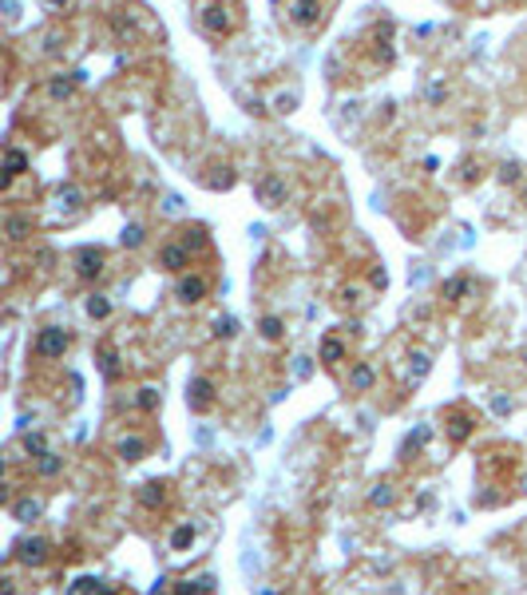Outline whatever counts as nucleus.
I'll list each match as a JSON object with an SVG mask.
<instances>
[{"mask_svg":"<svg viewBox=\"0 0 527 595\" xmlns=\"http://www.w3.org/2000/svg\"><path fill=\"white\" fill-rule=\"evenodd\" d=\"M76 274H80V278H100V274H104V254L83 247V251L76 254Z\"/></svg>","mask_w":527,"mask_h":595,"instance_id":"obj_7","label":"nucleus"},{"mask_svg":"<svg viewBox=\"0 0 527 595\" xmlns=\"http://www.w3.org/2000/svg\"><path fill=\"white\" fill-rule=\"evenodd\" d=\"M186 262H191L186 247H163V251H159V266H163V271H183Z\"/></svg>","mask_w":527,"mask_h":595,"instance_id":"obj_9","label":"nucleus"},{"mask_svg":"<svg viewBox=\"0 0 527 595\" xmlns=\"http://www.w3.org/2000/svg\"><path fill=\"white\" fill-rule=\"evenodd\" d=\"M191 543H195V524H179L171 533V552H186Z\"/></svg>","mask_w":527,"mask_h":595,"instance_id":"obj_13","label":"nucleus"},{"mask_svg":"<svg viewBox=\"0 0 527 595\" xmlns=\"http://www.w3.org/2000/svg\"><path fill=\"white\" fill-rule=\"evenodd\" d=\"M147 449H151V445H147L144 437H124L119 445H115V453H119L124 460H144Z\"/></svg>","mask_w":527,"mask_h":595,"instance_id":"obj_10","label":"nucleus"},{"mask_svg":"<svg viewBox=\"0 0 527 595\" xmlns=\"http://www.w3.org/2000/svg\"><path fill=\"white\" fill-rule=\"evenodd\" d=\"M144 242V227L139 222H131V227L124 230V247H139Z\"/></svg>","mask_w":527,"mask_h":595,"instance_id":"obj_30","label":"nucleus"},{"mask_svg":"<svg viewBox=\"0 0 527 595\" xmlns=\"http://www.w3.org/2000/svg\"><path fill=\"white\" fill-rule=\"evenodd\" d=\"M524 362H527V350H524Z\"/></svg>","mask_w":527,"mask_h":595,"instance_id":"obj_40","label":"nucleus"},{"mask_svg":"<svg viewBox=\"0 0 527 595\" xmlns=\"http://www.w3.org/2000/svg\"><path fill=\"white\" fill-rule=\"evenodd\" d=\"M234 334H238L234 318H218V322H215V337H234Z\"/></svg>","mask_w":527,"mask_h":595,"instance_id":"obj_29","label":"nucleus"},{"mask_svg":"<svg viewBox=\"0 0 527 595\" xmlns=\"http://www.w3.org/2000/svg\"><path fill=\"white\" fill-rule=\"evenodd\" d=\"M445 95H448V88H445V84H433V88H428V100H433V104H440Z\"/></svg>","mask_w":527,"mask_h":595,"instance_id":"obj_34","label":"nucleus"},{"mask_svg":"<svg viewBox=\"0 0 527 595\" xmlns=\"http://www.w3.org/2000/svg\"><path fill=\"white\" fill-rule=\"evenodd\" d=\"M413 362H416V366H413V381H421V377L428 374V354H413Z\"/></svg>","mask_w":527,"mask_h":595,"instance_id":"obj_31","label":"nucleus"},{"mask_svg":"<svg viewBox=\"0 0 527 595\" xmlns=\"http://www.w3.org/2000/svg\"><path fill=\"white\" fill-rule=\"evenodd\" d=\"M48 552H53V543L44 540V536H24V540H16V548H12V560H21V564L28 568H41L44 560H48Z\"/></svg>","mask_w":527,"mask_h":595,"instance_id":"obj_1","label":"nucleus"},{"mask_svg":"<svg viewBox=\"0 0 527 595\" xmlns=\"http://www.w3.org/2000/svg\"><path fill=\"white\" fill-rule=\"evenodd\" d=\"M72 88H76V80H53V84H48V92H53L56 100H68V95H72Z\"/></svg>","mask_w":527,"mask_h":595,"instance_id":"obj_28","label":"nucleus"},{"mask_svg":"<svg viewBox=\"0 0 527 595\" xmlns=\"http://www.w3.org/2000/svg\"><path fill=\"white\" fill-rule=\"evenodd\" d=\"M175 294H179V302L195 306V302H203V298L210 294V283L203 278V274H186V278H179Z\"/></svg>","mask_w":527,"mask_h":595,"instance_id":"obj_4","label":"nucleus"},{"mask_svg":"<svg viewBox=\"0 0 527 595\" xmlns=\"http://www.w3.org/2000/svg\"><path fill=\"white\" fill-rule=\"evenodd\" d=\"M468 286H472L468 278H448V283H445V298H448V302H460V298L468 294Z\"/></svg>","mask_w":527,"mask_h":595,"instance_id":"obj_21","label":"nucleus"},{"mask_svg":"<svg viewBox=\"0 0 527 595\" xmlns=\"http://www.w3.org/2000/svg\"><path fill=\"white\" fill-rule=\"evenodd\" d=\"M254 191H259V203H262V207H278L282 198H286V183H282L278 175H262L259 187H254Z\"/></svg>","mask_w":527,"mask_h":595,"instance_id":"obj_6","label":"nucleus"},{"mask_svg":"<svg viewBox=\"0 0 527 595\" xmlns=\"http://www.w3.org/2000/svg\"><path fill=\"white\" fill-rule=\"evenodd\" d=\"M48 4H68V0H48Z\"/></svg>","mask_w":527,"mask_h":595,"instance_id":"obj_37","label":"nucleus"},{"mask_svg":"<svg viewBox=\"0 0 527 595\" xmlns=\"http://www.w3.org/2000/svg\"><path fill=\"white\" fill-rule=\"evenodd\" d=\"M342 357H345V345L337 342V337H325V342H321V362H325V366H337Z\"/></svg>","mask_w":527,"mask_h":595,"instance_id":"obj_15","label":"nucleus"},{"mask_svg":"<svg viewBox=\"0 0 527 595\" xmlns=\"http://www.w3.org/2000/svg\"><path fill=\"white\" fill-rule=\"evenodd\" d=\"M350 386L357 389V393H365V389H373V369L369 366H357L350 374Z\"/></svg>","mask_w":527,"mask_h":595,"instance_id":"obj_19","label":"nucleus"},{"mask_svg":"<svg viewBox=\"0 0 527 595\" xmlns=\"http://www.w3.org/2000/svg\"><path fill=\"white\" fill-rule=\"evenodd\" d=\"M385 283H389V274H385V271H373V286H381V290H385Z\"/></svg>","mask_w":527,"mask_h":595,"instance_id":"obj_36","label":"nucleus"},{"mask_svg":"<svg viewBox=\"0 0 527 595\" xmlns=\"http://www.w3.org/2000/svg\"><path fill=\"white\" fill-rule=\"evenodd\" d=\"M24 168H28V159H24V151H16V147H9V179H16Z\"/></svg>","mask_w":527,"mask_h":595,"instance_id":"obj_25","label":"nucleus"},{"mask_svg":"<svg viewBox=\"0 0 527 595\" xmlns=\"http://www.w3.org/2000/svg\"><path fill=\"white\" fill-rule=\"evenodd\" d=\"M524 492H527V477H524Z\"/></svg>","mask_w":527,"mask_h":595,"instance_id":"obj_38","label":"nucleus"},{"mask_svg":"<svg viewBox=\"0 0 527 595\" xmlns=\"http://www.w3.org/2000/svg\"><path fill=\"white\" fill-rule=\"evenodd\" d=\"M41 512H44L41 501H16V504H12V516H16V520H24V524H32Z\"/></svg>","mask_w":527,"mask_h":595,"instance_id":"obj_16","label":"nucleus"},{"mask_svg":"<svg viewBox=\"0 0 527 595\" xmlns=\"http://www.w3.org/2000/svg\"><path fill=\"white\" fill-rule=\"evenodd\" d=\"M186 405L195 409V413H207L215 405V381L210 377H195L191 386H186Z\"/></svg>","mask_w":527,"mask_h":595,"instance_id":"obj_3","label":"nucleus"},{"mask_svg":"<svg viewBox=\"0 0 527 595\" xmlns=\"http://www.w3.org/2000/svg\"><path fill=\"white\" fill-rule=\"evenodd\" d=\"M290 21L298 24V28H318L321 24V4L318 0H290Z\"/></svg>","mask_w":527,"mask_h":595,"instance_id":"obj_5","label":"nucleus"},{"mask_svg":"<svg viewBox=\"0 0 527 595\" xmlns=\"http://www.w3.org/2000/svg\"><path fill=\"white\" fill-rule=\"evenodd\" d=\"M282 334H286L282 318H262V337H266V342H282Z\"/></svg>","mask_w":527,"mask_h":595,"instance_id":"obj_20","label":"nucleus"},{"mask_svg":"<svg viewBox=\"0 0 527 595\" xmlns=\"http://www.w3.org/2000/svg\"><path fill=\"white\" fill-rule=\"evenodd\" d=\"M524 207H527V195H524Z\"/></svg>","mask_w":527,"mask_h":595,"instance_id":"obj_39","label":"nucleus"},{"mask_svg":"<svg viewBox=\"0 0 527 595\" xmlns=\"http://www.w3.org/2000/svg\"><path fill=\"white\" fill-rule=\"evenodd\" d=\"M139 409H147V413H151V409H159V389L156 386L139 389Z\"/></svg>","mask_w":527,"mask_h":595,"instance_id":"obj_26","label":"nucleus"},{"mask_svg":"<svg viewBox=\"0 0 527 595\" xmlns=\"http://www.w3.org/2000/svg\"><path fill=\"white\" fill-rule=\"evenodd\" d=\"M139 504H144V508H159V504H163V484L159 481L139 484Z\"/></svg>","mask_w":527,"mask_h":595,"instance_id":"obj_12","label":"nucleus"},{"mask_svg":"<svg viewBox=\"0 0 527 595\" xmlns=\"http://www.w3.org/2000/svg\"><path fill=\"white\" fill-rule=\"evenodd\" d=\"M68 345H72V337H68V330H60V325H48V330H41V337H36V357H64L68 354Z\"/></svg>","mask_w":527,"mask_h":595,"instance_id":"obj_2","label":"nucleus"},{"mask_svg":"<svg viewBox=\"0 0 527 595\" xmlns=\"http://www.w3.org/2000/svg\"><path fill=\"white\" fill-rule=\"evenodd\" d=\"M369 504L373 508H389V504H393V484H377V489L369 492Z\"/></svg>","mask_w":527,"mask_h":595,"instance_id":"obj_18","label":"nucleus"},{"mask_svg":"<svg viewBox=\"0 0 527 595\" xmlns=\"http://www.w3.org/2000/svg\"><path fill=\"white\" fill-rule=\"evenodd\" d=\"M104 374H107V377L119 374V366H115V354H112V350H107V354H104Z\"/></svg>","mask_w":527,"mask_h":595,"instance_id":"obj_35","label":"nucleus"},{"mask_svg":"<svg viewBox=\"0 0 527 595\" xmlns=\"http://www.w3.org/2000/svg\"><path fill=\"white\" fill-rule=\"evenodd\" d=\"M203 28L210 32V36H222V32H230V16L222 4H207L203 9Z\"/></svg>","mask_w":527,"mask_h":595,"instance_id":"obj_8","label":"nucleus"},{"mask_svg":"<svg viewBox=\"0 0 527 595\" xmlns=\"http://www.w3.org/2000/svg\"><path fill=\"white\" fill-rule=\"evenodd\" d=\"M207 592H215V580H210V575H198V580L175 584V595H207Z\"/></svg>","mask_w":527,"mask_h":595,"instance_id":"obj_11","label":"nucleus"},{"mask_svg":"<svg viewBox=\"0 0 527 595\" xmlns=\"http://www.w3.org/2000/svg\"><path fill=\"white\" fill-rule=\"evenodd\" d=\"M83 310H88V318H107V313H112V302H107V298H88Z\"/></svg>","mask_w":527,"mask_h":595,"instance_id":"obj_24","label":"nucleus"},{"mask_svg":"<svg viewBox=\"0 0 527 595\" xmlns=\"http://www.w3.org/2000/svg\"><path fill=\"white\" fill-rule=\"evenodd\" d=\"M448 433H452V440H468V433H472V421H468V417H452Z\"/></svg>","mask_w":527,"mask_h":595,"instance_id":"obj_27","label":"nucleus"},{"mask_svg":"<svg viewBox=\"0 0 527 595\" xmlns=\"http://www.w3.org/2000/svg\"><path fill=\"white\" fill-rule=\"evenodd\" d=\"M500 179H504V183H516V179H519V163H504V168H500Z\"/></svg>","mask_w":527,"mask_h":595,"instance_id":"obj_32","label":"nucleus"},{"mask_svg":"<svg viewBox=\"0 0 527 595\" xmlns=\"http://www.w3.org/2000/svg\"><path fill=\"white\" fill-rule=\"evenodd\" d=\"M68 595H112V592H104V584H100V580H80V584H76Z\"/></svg>","mask_w":527,"mask_h":595,"instance_id":"obj_22","label":"nucleus"},{"mask_svg":"<svg viewBox=\"0 0 527 595\" xmlns=\"http://www.w3.org/2000/svg\"><path fill=\"white\" fill-rule=\"evenodd\" d=\"M21 445H24V453H28L32 460H41L44 453H48V440H44V433H24Z\"/></svg>","mask_w":527,"mask_h":595,"instance_id":"obj_14","label":"nucleus"},{"mask_svg":"<svg viewBox=\"0 0 527 595\" xmlns=\"http://www.w3.org/2000/svg\"><path fill=\"white\" fill-rule=\"evenodd\" d=\"M60 469H64V457H56V453H44V457L36 460V472H41V477H56Z\"/></svg>","mask_w":527,"mask_h":595,"instance_id":"obj_17","label":"nucleus"},{"mask_svg":"<svg viewBox=\"0 0 527 595\" xmlns=\"http://www.w3.org/2000/svg\"><path fill=\"white\" fill-rule=\"evenodd\" d=\"M294 104H298V95H278V100H274L278 112H294Z\"/></svg>","mask_w":527,"mask_h":595,"instance_id":"obj_33","label":"nucleus"},{"mask_svg":"<svg viewBox=\"0 0 527 595\" xmlns=\"http://www.w3.org/2000/svg\"><path fill=\"white\" fill-rule=\"evenodd\" d=\"M9 239H12V242L28 239V219H21V215H12V219H9Z\"/></svg>","mask_w":527,"mask_h":595,"instance_id":"obj_23","label":"nucleus"}]
</instances>
